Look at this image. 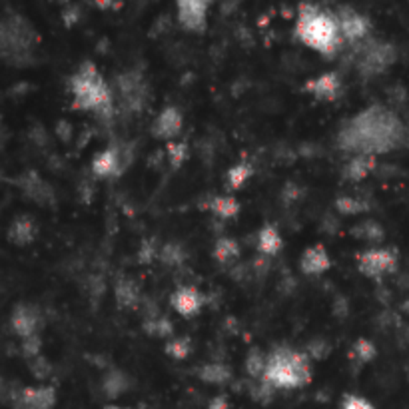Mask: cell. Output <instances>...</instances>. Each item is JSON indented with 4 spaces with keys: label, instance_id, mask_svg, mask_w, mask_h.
Listing matches in <instances>:
<instances>
[{
    "label": "cell",
    "instance_id": "1",
    "mask_svg": "<svg viewBox=\"0 0 409 409\" xmlns=\"http://www.w3.org/2000/svg\"><path fill=\"white\" fill-rule=\"evenodd\" d=\"M403 138V126L398 118L383 108H370L353 118L341 132V148L373 156L371 152H388Z\"/></svg>",
    "mask_w": 409,
    "mask_h": 409
},
{
    "label": "cell",
    "instance_id": "2",
    "mask_svg": "<svg viewBox=\"0 0 409 409\" xmlns=\"http://www.w3.org/2000/svg\"><path fill=\"white\" fill-rule=\"evenodd\" d=\"M72 106L76 110H90L98 118L108 120L114 114V94L98 72L96 64L84 60L70 79Z\"/></svg>",
    "mask_w": 409,
    "mask_h": 409
},
{
    "label": "cell",
    "instance_id": "3",
    "mask_svg": "<svg viewBox=\"0 0 409 409\" xmlns=\"http://www.w3.org/2000/svg\"><path fill=\"white\" fill-rule=\"evenodd\" d=\"M296 39L306 46L331 56L341 42L340 24L335 14L313 4H302L296 20Z\"/></svg>",
    "mask_w": 409,
    "mask_h": 409
},
{
    "label": "cell",
    "instance_id": "4",
    "mask_svg": "<svg viewBox=\"0 0 409 409\" xmlns=\"http://www.w3.org/2000/svg\"><path fill=\"white\" fill-rule=\"evenodd\" d=\"M263 381L273 390H296L312 381V365L306 351L280 345L268 355Z\"/></svg>",
    "mask_w": 409,
    "mask_h": 409
},
{
    "label": "cell",
    "instance_id": "5",
    "mask_svg": "<svg viewBox=\"0 0 409 409\" xmlns=\"http://www.w3.org/2000/svg\"><path fill=\"white\" fill-rule=\"evenodd\" d=\"M0 42L4 60L14 66H22L32 60V50L39 42V34L22 14L6 10L0 24Z\"/></svg>",
    "mask_w": 409,
    "mask_h": 409
},
{
    "label": "cell",
    "instance_id": "6",
    "mask_svg": "<svg viewBox=\"0 0 409 409\" xmlns=\"http://www.w3.org/2000/svg\"><path fill=\"white\" fill-rule=\"evenodd\" d=\"M114 96H116L118 104L124 112L138 114L146 104L148 96H150L146 76L138 69L126 70V72L118 74L114 79Z\"/></svg>",
    "mask_w": 409,
    "mask_h": 409
},
{
    "label": "cell",
    "instance_id": "7",
    "mask_svg": "<svg viewBox=\"0 0 409 409\" xmlns=\"http://www.w3.org/2000/svg\"><path fill=\"white\" fill-rule=\"evenodd\" d=\"M398 59V50L391 42L385 40H368L358 50L355 56V69L361 76H378L381 72L390 69Z\"/></svg>",
    "mask_w": 409,
    "mask_h": 409
},
{
    "label": "cell",
    "instance_id": "8",
    "mask_svg": "<svg viewBox=\"0 0 409 409\" xmlns=\"http://www.w3.org/2000/svg\"><path fill=\"white\" fill-rule=\"evenodd\" d=\"M4 401L14 409H52L56 405V390L52 385H16L10 393L4 391Z\"/></svg>",
    "mask_w": 409,
    "mask_h": 409
},
{
    "label": "cell",
    "instance_id": "9",
    "mask_svg": "<svg viewBox=\"0 0 409 409\" xmlns=\"http://www.w3.org/2000/svg\"><path fill=\"white\" fill-rule=\"evenodd\" d=\"M358 270L368 278H383L398 270V253L391 248H370L358 253Z\"/></svg>",
    "mask_w": 409,
    "mask_h": 409
},
{
    "label": "cell",
    "instance_id": "10",
    "mask_svg": "<svg viewBox=\"0 0 409 409\" xmlns=\"http://www.w3.org/2000/svg\"><path fill=\"white\" fill-rule=\"evenodd\" d=\"M10 328L20 340L30 338V335H40L42 313L36 306H30V303L24 302L16 303L10 312Z\"/></svg>",
    "mask_w": 409,
    "mask_h": 409
},
{
    "label": "cell",
    "instance_id": "11",
    "mask_svg": "<svg viewBox=\"0 0 409 409\" xmlns=\"http://www.w3.org/2000/svg\"><path fill=\"white\" fill-rule=\"evenodd\" d=\"M16 186L22 190V194L34 204L39 206H54L56 204V194L54 188L36 172V170H26L24 174H20L16 180Z\"/></svg>",
    "mask_w": 409,
    "mask_h": 409
},
{
    "label": "cell",
    "instance_id": "12",
    "mask_svg": "<svg viewBox=\"0 0 409 409\" xmlns=\"http://www.w3.org/2000/svg\"><path fill=\"white\" fill-rule=\"evenodd\" d=\"M335 19H338V24H340L341 36L350 40V42H360L370 32V19L355 9H351V6H340L338 12H335Z\"/></svg>",
    "mask_w": 409,
    "mask_h": 409
},
{
    "label": "cell",
    "instance_id": "13",
    "mask_svg": "<svg viewBox=\"0 0 409 409\" xmlns=\"http://www.w3.org/2000/svg\"><path fill=\"white\" fill-rule=\"evenodd\" d=\"M208 6L210 4L206 0H180L176 2V19L188 32H204Z\"/></svg>",
    "mask_w": 409,
    "mask_h": 409
},
{
    "label": "cell",
    "instance_id": "14",
    "mask_svg": "<svg viewBox=\"0 0 409 409\" xmlns=\"http://www.w3.org/2000/svg\"><path fill=\"white\" fill-rule=\"evenodd\" d=\"M208 302L204 293L200 292L194 286H180L172 296H170V303L176 312L184 318H194L202 312L204 303Z\"/></svg>",
    "mask_w": 409,
    "mask_h": 409
},
{
    "label": "cell",
    "instance_id": "15",
    "mask_svg": "<svg viewBox=\"0 0 409 409\" xmlns=\"http://www.w3.org/2000/svg\"><path fill=\"white\" fill-rule=\"evenodd\" d=\"M184 126V116H182V110L178 106H166L152 122L150 132L152 136L158 140H168L172 142V138L178 136L182 132Z\"/></svg>",
    "mask_w": 409,
    "mask_h": 409
},
{
    "label": "cell",
    "instance_id": "16",
    "mask_svg": "<svg viewBox=\"0 0 409 409\" xmlns=\"http://www.w3.org/2000/svg\"><path fill=\"white\" fill-rule=\"evenodd\" d=\"M303 92L312 94L318 100H335L341 94V79L338 72H323L320 76H313L302 86Z\"/></svg>",
    "mask_w": 409,
    "mask_h": 409
},
{
    "label": "cell",
    "instance_id": "17",
    "mask_svg": "<svg viewBox=\"0 0 409 409\" xmlns=\"http://www.w3.org/2000/svg\"><path fill=\"white\" fill-rule=\"evenodd\" d=\"M90 170L94 178H114V176L122 174L124 170H122V158H120L118 144H110L104 150H100L98 154H94Z\"/></svg>",
    "mask_w": 409,
    "mask_h": 409
},
{
    "label": "cell",
    "instance_id": "18",
    "mask_svg": "<svg viewBox=\"0 0 409 409\" xmlns=\"http://www.w3.org/2000/svg\"><path fill=\"white\" fill-rule=\"evenodd\" d=\"M36 234H39V224L29 214L16 216L9 224V230H6V238H9L10 244L14 246L32 244L36 240Z\"/></svg>",
    "mask_w": 409,
    "mask_h": 409
},
{
    "label": "cell",
    "instance_id": "19",
    "mask_svg": "<svg viewBox=\"0 0 409 409\" xmlns=\"http://www.w3.org/2000/svg\"><path fill=\"white\" fill-rule=\"evenodd\" d=\"M331 268V260L328 250L322 244H313L306 248L300 258V270L303 276H320Z\"/></svg>",
    "mask_w": 409,
    "mask_h": 409
},
{
    "label": "cell",
    "instance_id": "20",
    "mask_svg": "<svg viewBox=\"0 0 409 409\" xmlns=\"http://www.w3.org/2000/svg\"><path fill=\"white\" fill-rule=\"evenodd\" d=\"M132 388H134L132 378L124 370H120V368H110L102 375V383H100V390H102L106 400H118L120 395H124Z\"/></svg>",
    "mask_w": 409,
    "mask_h": 409
},
{
    "label": "cell",
    "instance_id": "21",
    "mask_svg": "<svg viewBox=\"0 0 409 409\" xmlns=\"http://www.w3.org/2000/svg\"><path fill=\"white\" fill-rule=\"evenodd\" d=\"M114 300H116V306L120 310H136L140 302H142L138 283L128 276L116 278V282H114Z\"/></svg>",
    "mask_w": 409,
    "mask_h": 409
},
{
    "label": "cell",
    "instance_id": "22",
    "mask_svg": "<svg viewBox=\"0 0 409 409\" xmlns=\"http://www.w3.org/2000/svg\"><path fill=\"white\" fill-rule=\"evenodd\" d=\"M375 164H378L375 158L368 156V154L353 156L341 168V178L345 182H361L363 178H368L375 170Z\"/></svg>",
    "mask_w": 409,
    "mask_h": 409
},
{
    "label": "cell",
    "instance_id": "23",
    "mask_svg": "<svg viewBox=\"0 0 409 409\" xmlns=\"http://www.w3.org/2000/svg\"><path fill=\"white\" fill-rule=\"evenodd\" d=\"M198 378L204 381V383H210V385H226L230 383L232 378H234V371L232 368L224 363V361H208V363H202L198 368Z\"/></svg>",
    "mask_w": 409,
    "mask_h": 409
},
{
    "label": "cell",
    "instance_id": "24",
    "mask_svg": "<svg viewBox=\"0 0 409 409\" xmlns=\"http://www.w3.org/2000/svg\"><path fill=\"white\" fill-rule=\"evenodd\" d=\"M242 253V248L238 244L236 238H230V236H222L214 242V248H212V258L220 266H232V263L240 258Z\"/></svg>",
    "mask_w": 409,
    "mask_h": 409
},
{
    "label": "cell",
    "instance_id": "25",
    "mask_svg": "<svg viewBox=\"0 0 409 409\" xmlns=\"http://www.w3.org/2000/svg\"><path fill=\"white\" fill-rule=\"evenodd\" d=\"M283 240L282 234L278 232V228L272 224H263L258 232V252L272 258L276 253L282 252Z\"/></svg>",
    "mask_w": 409,
    "mask_h": 409
},
{
    "label": "cell",
    "instance_id": "26",
    "mask_svg": "<svg viewBox=\"0 0 409 409\" xmlns=\"http://www.w3.org/2000/svg\"><path fill=\"white\" fill-rule=\"evenodd\" d=\"M350 234L361 240V242L380 244V242H383V238H385V230L375 220H363V222H358V224L351 228Z\"/></svg>",
    "mask_w": 409,
    "mask_h": 409
},
{
    "label": "cell",
    "instance_id": "27",
    "mask_svg": "<svg viewBox=\"0 0 409 409\" xmlns=\"http://www.w3.org/2000/svg\"><path fill=\"white\" fill-rule=\"evenodd\" d=\"M160 262L168 266V268H182L188 258V252L184 250V246L176 240H166L164 244L160 246V253H158Z\"/></svg>",
    "mask_w": 409,
    "mask_h": 409
},
{
    "label": "cell",
    "instance_id": "28",
    "mask_svg": "<svg viewBox=\"0 0 409 409\" xmlns=\"http://www.w3.org/2000/svg\"><path fill=\"white\" fill-rule=\"evenodd\" d=\"M210 212L220 218V220H230L236 218L240 212V202L236 200L234 196H214L210 202H208Z\"/></svg>",
    "mask_w": 409,
    "mask_h": 409
},
{
    "label": "cell",
    "instance_id": "29",
    "mask_svg": "<svg viewBox=\"0 0 409 409\" xmlns=\"http://www.w3.org/2000/svg\"><path fill=\"white\" fill-rule=\"evenodd\" d=\"M142 330L146 331L148 335L152 338H168L172 340L174 335V323L170 322L166 315H154V318H144V323H142Z\"/></svg>",
    "mask_w": 409,
    "mask_h": 409
},
{
    "label": "cell",
    "instance_id": "30",
    "mask_svg": "<svg viewBox=\"0 0 409 409\" xmlns=\"http://www.w3.org/2000/svg\"><path fill=\"white\" fill-rule=\"evenodd\" d=\"M375 355H378V350H375L373 341L368 338H355V341L351 343L350 360L355 361V365H365L375 360Z\"/></svg>",
    "mask_w": 409,
    "mask_h": 409
},
{
    "label": "cell",
    "instance_id": "31",
    "mask_svg": "<svg viewBox=\"0 0 409 409\" xmlns=\"http://www.w3.org/2000/svg\"><path fill=\"white\" fill-rule=\"evenodd\" d=\"M266 365H268V358L263 355L262 350L252 348V350L246 353L244 360V370L246 373L252 378L253 381L263 380V373H266Z\"/></svg>",
    "mask_w": 409,
    "mask_h": 409
},
{
    "label": "cell",
    "instance_id": "32",
    "mask_svg": "<svg viewBox=\"0 0 409 409\" xmlns=\"http://www.w3.org/2000/svg\"><path fill=\"white\" fill-rule=\"evenodd\" d=\"M333 208L341 216H358L361 212H365L370 208V204L365 200L358 198V196H338L333 200Z\"/></svg>",
    "mask_w": 409,
    "mask_h": 409
},
{
    "label": "cell",
    "instance_id": "33",
    "mask_svg": "<svg viewBox=\"0 0 409 409\" xmlns=\"http://www.w3.org/2000/svg\"><path fill=\"white\" fill-rule=\"evenodd\" d=\"M253 168L250 162H238L226 172V184L230 190H240L252 178Z\"/></svg>",
    "mask_w": 409,
    "mask_h": 409
},
{
    "label": "cell",
    "instance_id": "34",
    "mask_svg": "<svg viewBox=\"0 0 409 409\" xmlns=\"http://www.w3.org/2000/svg\"><path fill=\"white\" fill-rule=\"evenodd\" d=\"M164 353L168 358H172L176 361L186 360L192 353V340L188 335H180V338H172L166 341Z\"/></svg>",
    "mask_w": 409,
    "mask_h": 409
},
{
    "label": "cell",
    "instance_id": "35",
    "mask_svg": "<svg viewBox=\"0 0 409 409\" xmlns=\"http://www.w3.org/2000/svg\"><path fill=\"white\" fill-rule=\"evenodd\" d=\"M188 152H190V150H188V144H186V142H176V140H172V142L166 144V156H168L170 166H172L174 170L182 168V164L188 160Z\"/></svg>",
    "mask_w": 409,
    "mask_h": 409
},
{
    "label": "cell",
    "instance_id": "36",
    "mask_svg": "<svg viewBox=\"0 0 409 409\" xmlns=\"http://www.w3.org/2000/svg\"><path fill=\"white\" fill-rule=\"evenodd\" d=\"M160 253V246H158L156 238H142L140 246H138L136 260L138 263H152Z\"/></svg>",
    "mask_w": 409,
    "mask_h": 409
},
{
    "label": "cell",
    "instance_id": "37",
    "mask_svg": "<svg viewBox=\"0 0 409 409\" xmlns=\"http://www.w3.org/2000/svg\"><path fill=\"white\" fill-rule=\"evenodd\" d=\"M330 341L325 340L323 335H313L312 340L306 343V353H308V358H312V360H325V358L330 355Z\"/></svg>",
    "mask_w": 409,
    "mask_h": 409
},
{
    "label": "cell",
    "instance_id": "38",
    "mask_svg": "<svg viewBox=\"0 0 409 409\" xmlns=\"http://www.w3.org/2000/svg\"><path fill=\"white\" fill-rule=\"evenodd\" d=\"M29 361V371L39 381H44L49 380V375L52 373V365H50V361L40 353V355H36V358H32V360H26Z\"/></svg>",
    "mask_w": 409,
    "mask_h": 409
},
{
    "label": "cell",
    "instance_id": "39",
    "mask_svg": "<svg viewBox=\"0 0 409 409\" xmlns=\"http://www.w3.org/2000/svg\"><path fill=\"white\" fill-rule=\"evenodd\" d=\"M40 350H42V338L40 335H30V338L20 340V351L26 360L40 355Z\"/></svg>",
    "mask_w": 409,
    "mask_h": 409
},
{
    "label": "cell",
    "instance_id": "40",
    "mask_svg": "<svg viewBox=\"0 0 409 409\" xmlns=\"http://www.w3.org/2000/svg\"><path fill=\"white\" fill-rule=\"evenodd\" d=\"M250 268H252L253 278L263 280V278L268 276V272H270V258H268V256H263V253H258L252 262H250Z\"/></svg>",
    "mask_w": 409,
    "mask_h": 409
},
{
    "label": "cell",
    "instance_id": "41",
    "mask_svg": "<svg viewBox=\"0 0 409 409\" xmlns=\"http://www.w3.org/2000/svg\"><path fill=\"white\" fill-rule=\"evenodd\" d=\"M341 409H375V408H373V403L365 400V398L348 393V395H343V400H341Z\"/></svg>",
    "mask_w": 409,
    "mask_h": 409
},
{
    "label": "cell",
    "instance_id": "42",
    "mask_svg": "<svg viewBox=\"0 0 409 409\" xmlns=\"http://www.w3.org/2000/svg\"><path fill=\"white\" fill-rule=\"evenodd\" d=\"M303 196V190L296 182H286L282 188V200L286 204H293Z\"/></svg>",
    "mask_w": 409,
    "mask_h": 409
},
{
    "label": "cell",
    "instance_id": "43",
    "mask_svg": "<svg viewBox=\"0 0 409 409\" xmlns=\"http://www.w3.org/2000/svg\"><path fill=\"white\" fill-rule=\"evenodd\" d=\"M82 16V10H80L79 4H66L64 9H62V22H64V26H74L76 22Z\"/></svg>",
    "mask_w": 409,
    "mask_h": 409
},
{
    "label": "cell",
    "instance_id": "44",
    "mask_svg": "<svg viewBox=\"0 0 409 409\" xmlns=\"http://www.w3.org/2000/svg\"><path fill=\"white\" fill-rule=\"evenodd\" d=\"M230 276H232V280H236V282H246V280L253 278L250 263H240V266H234V268H232V272H230Z\"/></svg>",
    "mask_w": 409,
    "mask_h": 409
},
{
    "label": "cell",
    "instance_id": "45",
    "mask_svg": "<svg viewBox=\"0 0 409 409\" xmlns=\"http://www.w3.org/2000/svg\"><path fill=\"white\" fill-rule=\"evenodd\" d=\"M30 138H32V142L39 144V146H44V144L49 142V134H46V130L40 126V124H34V126L30 128Z\"/></svg>",
    "mask_w": 409,
    "mask_h": 409
},
{
    "label": "cell",
    "instance_id": "46",
    "mask_svg": "<svg viewBox=\"0 0 409 409\" xmlns=\"http://www.w3.org/2000/svg\"><path fill=\"white\" fill-rule=\"evenodd\" d=\"M56 134L62 142H70V138H72V126H70L69 120H59L56 122Z\"/></svg>",
    "mask_w": 409,
    "mask_h": 409
},
{
    "label": "cell",
    "instance_id": "47",
    "mask_svg": "<svg viewBox=\"0 0 409 409\" xmlns=\"http://www.w3.org/2000/svg\"><path fill=\"white\" fill-rule=\"evenodd\" d=\"M79 192H80V200H82L84 204H90V202H92V192H94V188H92V184H90L88 180H84V182L79 186Z\"/></svg>",
    "mask_w": 409,
    "mask_h": 409
},
{
    "label": "cell",
    "instance_id": "48",
    "mask_svg": "<svg viewBox=\"0 0 409 409\" xmlns=\"http://www.w3.org/2000/svg\"><path fill=\"white\" fill-rule=\"evenodd\" d=\"M164 26H170V16H168V14H162L160 19H156L154 26L150 29V36H156L158 29H160V34H164V32H162V30H164Z\"/></svg>",
    "mask_w": 409,
    "mask_h": 409
},
{
    "label": "cell",
    "instance_id": "49",
    "mask_svg": "<svg viewBox=\"0 0 409 409\" xmlns=\"http://www.w3.org/2000/svg\"><path fill=\"white\" fill-rule=\"evenodd\" d=\"M208 409H230V401L226 395H216L208 403Z\"/></svg>",
    "mask_w": 409,
    "mask_h": 409
},
{
    "label": "cell",
    "instance_id": "50",
    "mask_svg": "<svg viewBox=\"0 0 409 409\" xmlns=\"http://www.w3.org/2000/svg\"><path fill=\"white\" fill-rule=\"evenodd\" d=\"M92 6H96V9H102V10H114V9H122L124 4L122 2H92Z\"/></svg>",
    "mask_w": 409,
    "mask_h": 409
},
{
    "label": "cell",
    "instance_id": "51",
    "mask_svg": "<svg viewBox=\"0 0 409 409\" xmlns=\"http://www.w3.org/2000/svg\"><path fill=\"white\" fill-rule=\"evenodd\" d=\"M104 409H142V408H124V405H116V403H106Z\"/></svg>",
    "mask_w": 409,
    "mask_h": 409
},
{
    "label": "cell",
    "instance_id": "52",
    "mask_svg": "<svg viewBox=\"0 0 409 409\" xmlns=\"http://www.w3.org/2000/svg\"><path fill=\"white\" fill-rule=\"evenodd\" d=\"M408 380H409V371H408Z\"/></svg>",
    "mask_w": 409,
    "mask_h": 409
}]
</instances>
